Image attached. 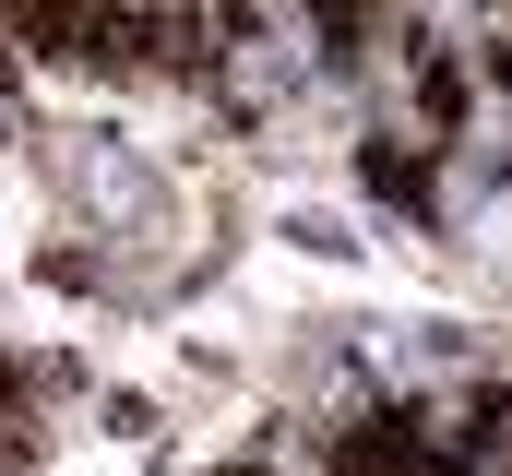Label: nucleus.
I'll return each mask as SVG.
<instances>
[{
    "instance_id": "nucleus-1",
    "label": "nucleus",
    "mask_w": 512,
    "mask_h": 476,
    "mask_svg": "<svg viewBox=\"0 0 512 476\" xmlns=\"http://www.w3.org/2000/svg\"><path fill=\"white\" fill-rule=\"evenodd\" d=\"M24 131V96H12V60H0V143Z\"/></svg>"
},
{
    "instance_id": "nucleus-2",
    "label": "nucleus",
    "mask_w": 512,
    "mask_h": 476,
    "mask_svg": "<svg viewBox=\"0 0 512 476\" xmlns=\"http://www.w3.org/2000/svg\"><path fill=\"white\" fill-rule=\"evenodd\" d=\"M203 476H262V453H239V465H203Z\"/></svg>"
}]
</instances>
